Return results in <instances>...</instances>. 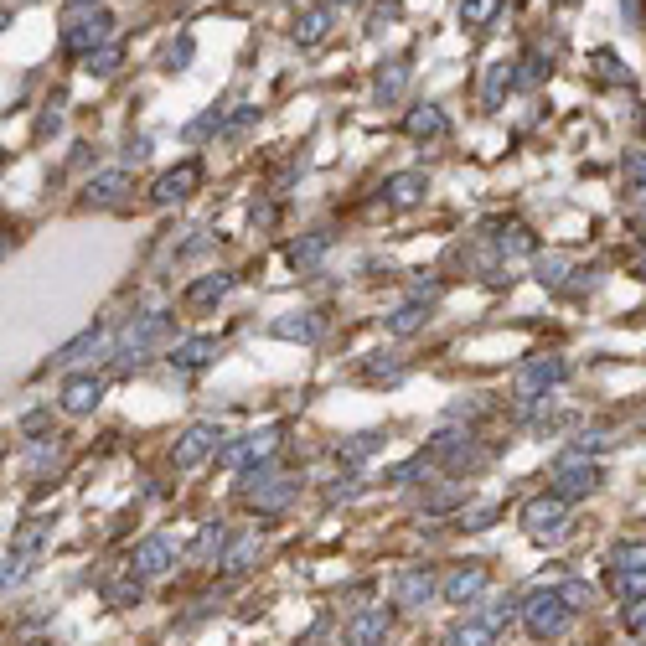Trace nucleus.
Segmentation results:
<instances>
[{
  "mask_svg": "<svg viewBox=\"0 0 646 646\" xmlns=\"http://www.w3.org/2000/svg\"><path fill=\"white\" fill-rule=\"evenodd\" d=\"M626 626L631 631H646V600H631L626 605Z\"/></svg>",
  "mask_w": 646,
  "mask_h": 646,
  "instance_id": "obj_51",
  "label": "nucleus"
},
{
  "mask_svg": "<svg viewBox=\"0 0 646 646\" xmlns=\"http://www.w3.org/2000/svg\"><path fill=\"white\" fill-rule=\"evenodd\" d=\"M125 192H130V171L125 166L99 171L94 181H88V192H83V207H114V202H125Z\"/></svg>",
  "mask_w": 646,
  "mask_h": 646,
  "instance_id": "obj_12",
  "label": "nucleus"
},
{
  "mask_svg": "<svg viewBox=\"0 0 646 646\" xmlns=\"http://www.w3.org/2000/svg\"><path fill=\"white\" fill-rule=\"evenodd\" d=\"M610 564H615V574H646V538H626V543H615Z\"/></svg>",
  "mask_w": 646,
  "mask_h": 646,
  "instance_id": "obj_25",
  "label": "nucleus"
},
{
  "mask_svg": "<svg viewBox=\"0 0 646 646\" xmlns=\"http://www.w3.org/2000/svg\"><path fill=\"white\" fill-rule=\"evenodd\" d=\"M424 321H429V305L409 300V305H398V311L388 316V331H393V336H414V331H419Z\"/></svg>",
  "mask_w": 646,
  "mask_h": 646,
  "instance_id": "obj_26",
  "label": "nucleus"
},
{
  "mask_svg": "<svg viewBox=\"0 0 646 646\" xmlns=\"http://www.w3.org/2000/svg\"><path fill=\"white\" fill-rule=\"evenodd\" d=\"M512 615H517V600H486V610L476 615V621H481L486 631H502V626L512 621Z\"/></svg>",
  "mask_w": 646,
  "mask_h": 646,
  "instance_id": "obj_32",
  "label": "nucleus"
},
{
  "mask_svg": "<svg viewBox=\"0 0 646 646\" xmlns=\"http://www.w3.org/2000/svg\"><path fill=\"white\" fill-rule=\"evenodd\" d=\"M254 559H259V533H243V538L223 553V569H228V574H243Z\"/></svg>",
  "mask_w": 646,
  "mask_h": 646,
  "instance_id": "obj_29",
  "label": "nucleus"
},
{
  "mask_svg": "<svg viewBox=\"0 0 646 646\" xmlns=\"http://www.w3.org/2000/svg\"><path fill=\"white\" fill-rule=\"evenodd\" d=\"M326 249H331V233H311V238H295V243H290V264H295V269H316Z\"/></svg>",
  "mask_w": 646,
  "mask_h": 646,
  "instance_id": "obj_24",
  "label": "nucleus"
},
{
  "mask_svg": "<svg viewBox=\"0 0 646 646\" xmlns=\"http://www.w3.org/2000/svg\"><path fill=\"white\" fill-rule=\"evenodd\" d=\"M424 192H429L424 171H398V176H388V187H383L388 207H414V202H419Z\"/></svg>",
  "mask_w": 646,
  "mask_h": 646,
  "instance_id": "obj_19",
  "label": "nucleus"
},
{
  "mask_svg": "<svg viewBox=\"0 0 646 646\" xmlns=\"http://www.w3.org/2000/svg\"><path fill=\"white\" fill-rule=\"evenodd\" d=\"M212 130H223V109H212V114H202V119H197V125H192L187 135H192V140H202V135H212Z\"/></svg>",
  "mask_w": 646,
  "mask_h": 646,
  "instance_id": "obj_49",
  "label": "nucleus"
},
{
  "mask_svg": "<svg viewBox=\"0 0 646 646\" xmlns=\"http://www.w3.org/2000/svg\"><path fill=\"white\" fill-rule=\"evenodd\" d=\"M57 398H63V409H68V414H88V409H99L104 383H99V378H88V373H78V378H68V383H63V393H57Z\"/></svg>",
  "mask_w": 646,
  "mask_h": 646,
  "instance_id": "obj_17",
  "label": "nucleus"
},
{
  "mask_svg": "<svg viewBox=\"0 0 646 646\" xmlns=\"http://www.w3.org/2000/svg\"><path fill=\"white\" fill-rule=\"evenodd\" d=\"M212 357H218V342H212V336H192V342L171 347V367H202Z\"/></svg>",
  "mask_w": 646,
  "mask_h": 646,
  "instance_id": "obj_23",
  "label": "nucleus"
},
{
  "mask_svg": "<svg viewBox=\"0 0 646 646\" xmlns=\"http://www.w3.org/2000/svg\"><path fill=\"white\" fill-rule=\"evenodd\" d=\"M543 73H548V68H543V47H533V52L517 63V83H538Z\"/></svg>",
  "mask_w": 646,
  "mask_h": 646,
  "instance_id": "obj_40",
  "label": "nucleus"
},
{
  "mask_svg": "<svg viewBox=\"0 0 646 646\" xmlns=\"http://www.w3.org/2000/svg\"><path fill=\"white\" fill-rule=\"evenodd\" d=\"M218 548H223V528H218V522H207V528L197 533V543H192V559H212Z\"/></svg>",
  "mask_w": 646,
  "mask_h": 646,
  "instance_id": "obj_37",
  "label": "nucleus"
},
{
  "mask_svg": "<svg viewBox=\"0 0 646 646\" xmlns=\"http://www.w3.org/2000/svg\"><path fill=\"white\" fill-rule=\"evenodd\" d=\"M218 440H223V429L218 424H192L187 435L176 440V450H171V460H176V471H192V466H202V460L218 450Z\"/></svg>",
  "mask_w": 646,
  "mask_h": 646,
  "instance_id": "obj_8",
  "label": "nucleus"
},
{
  "mask_svg": "<svg viewBox=\"0 0 646 646\" xmlns=\"http://www.w3.org/2000/svg\"><path fill=\"white\" fill-rule=\"evenodd\" d=\"M553 383H564V357H533V362L517 373L512 398H517L522 409H533V404H538V398H543Z\"/></svg>",
  "mask_w": 646,
  "mask_h": 646,
  "instance_id": "obj_5",
  "label": "nucleus"
},
{
  "mask_svg": "<svg viewBox=\"0 0 646 646\" xmlns=\"http://www.w3.org/2000/svg\"><path fill=\"white\" fill-rule=\"evenodd\" d=\"M192 52H197V42H192V37H181V42L166 52V63H171V68H187V63H192Z\"/></svg>",
  "mask_w": 646,
  "mask_h": 646,
  "instance_id": "obj_46",
  "label": "nucleus"
},
{
  "mask_svg": "<svg viewBox=\"0 0 646 646\" xmlns=\"http://www.w3.org/2000/svg\"><path fill=\"white\" fill-rule=\"evenodd\" d=\"M57 455H63V445H37L32 455H26V471H47V466H57Z\"/></svg>",
  "mask_w": 646,
  "mask_h": 646,
  "instance_id": "obj_41",
  "label": "nucleus"
},
{
  "mask_svg": "<svg viewBox=\"0 0 646 646\" xmlns=\"http://www.w3.org/2000/svg\"><path fill=\"white\" fill-rule=\"evenodd\" d=\"M331 6H357V0H331Z\"/></svg>",
  "mask_w": 646,
  "mask_h": 646,
  "instance_id": "obj_56",
  "label": "nucleus"
},
{
  "mask_svg": "<svg viewBox=\"0 0 646 646\" xmlns=\"http://www.w3.org/2000/svg\"><path fill=\"white\" fill-rule=\"evenodd\" d=\"M21 429H26V435H37V429H47V409H37V414H26V419H21Z\"/></svg>",
  "mask_w": 646,
  "mask_h": 646,
  "instance_id": "obj_53",
  "label": "nucleus"
},
{
  "mask_svg": "<svg viewBox=\"0 0 646 646\" xmlns=\"http://www.w3.org/2000/svg\"><path fill=\"white\" fill-rule=\"evenodd\" d=\"M553 590L564 595V605H569V610H584V605H595V590H590V584H584V579H564V584H553Z\"/></svg>",
  "mask_w": 646,
  "mask_h": 646,
  "instance_id": "obj_34",
  "label": "nucleus"
},
{
  "mask_svg": "<svg viewBox=\"0 0 646 646\" xmlns=\"http://www.w3.org/2000/svg\"><path fill=\"white\" fill-rule=\"evenodd\" d=\"M104 595H109L114 605H130V600H140V574H135V579H114V584H104Z\"/></svg>",
  "mask_w": 646,
  "mask_h": 646,
  "instance_id": "obj_38",
  "label": "nucleus"
},
{
  "mask_svg": "<svg viewBox=\"0 0 646 646\" xmlns=\"http://www.w3.org/2000/svg\"><path fill=\"white\" fill-rule=\"evenodd\" d=\"M641 274H646V264H641Z\"/></svg>",
  "mask_w": 646,
  "mask_h": 646,
  "instance_id": "obj_57",
  "label": "nucleus"
},
{
  "mask_svg": "<svg viewBox=\"0 0 646 646\" xmlns=\"http://www.w3.org/2000/svg\"><path fill=\"white\" fill-rule=\"evenodd\" d=\"M435 590H440V579L429 574V569H409V574H398L393 600H398V605H409V610H419V605L435 600Z\"/></svg>",
  "mask_w": 646,
  "mask_h": 646,
  "instance_id": "obj_16",
  "label": "nucleus"
},
{
  "mask_svg": "<svg viewBox=\"0 0 646 646\" xmlns=\"http://www.w3.org/2000/svg\"><path fill=\"white\" fill-rule=\"evenodd\" d=\"M621 16H626V21H636V16H641V0H621Z\"/></svg>",
  "mask_w": 646,
  "mask_h": 646,
  "instance_id": "obj_54",
  "label": "nucleus"
},
{
  "mask_svg": "<svg viewBox=\"0 0 646 646\" xmlns=\"http://www.w3.org/2000/svg\"><path fill=\"white\" fill-rule=\"evenodd\" d=\"M171 564H176V543H171V538H145V543L135 548V559H130V569L145 574V579L166 574Z\"/></svg>",
  "mask_w": 646,
  "mask_h": 646,
  "instance_id": "obj_14",
  "label": "nucleus"
},
{
  "mask_svg": "<svg viewBox=\"0 0 646 646\" xmlns=\"http://www.w3.org/2000/svg\"><path fill=\"white\" fill-rule=\"evenodd\" d=\"M398 373H404L398 362H367V378H373V383H393Z\"/></svg>",
  "mask_w": 646,
  "mask_h": 646,
  "instance_id": "obj_50",
  "label": "nucleus"
},
{
  "mask_svg": "<svg viewBox=\"0 0 646 646\" xmlns=\"http://www.w3.org/2000/svg\"><path fill=\"white\" fill-rule=\"evenodd\" d=\"M600 486V466L584 450L564 455L559 466H553V497H564V502H579V497H590V491Z\"/></svg>",
  "mask_w": 646,
  "mask_h": 646,
  "instance_id": "obj_2",
  "label": "nucleus"
},
{
  "mask_svg": "<svg viewBox=\"0 0 646 646\" xmlns=\"http://www.w3.org/2000/svg\"><path fill=\"white\" fill-rule=\"evenodd\" d=\"M564 274H569V254H543L538 259V280L543 285H564Z\"/></svg>",
  "mask_w": 646,
  "mask_h": 646,
  "instance_id": "obj_36",
  "label": "nucleus"
},
{
  "mask_svg": "<svg viewBox=\"0 0 646 646\" xmlns=\"http://www.w3.org/2000/svg\"><path fill=\"white\" fill-rule=\"evenodd\" d=\"M429 455L435 460H445L450 471H466V466H481V450H476V440L471 435H455V429H445V435H435V445H429Z\"/></svg>",
  "mask_w": 646,
  "mask_h": 646,
  "instance_id": "obj_11",
  "label": "nucleus"
},
{
  "mask_svg": "<svg viewBox=\"0 0 646 646\" xmlns=\"http://www.w3.org/2000/svg\"><path fill=\"white\" fill-rule=\"evenodd\" d=\"M109 37H114V16L109 11H78L68 26H63V52H73V57H94V52H104L109 47Z\"/></svg>",
  "mask_w": 646,
  "mask_h": 646,
  "instance_id": "obj_1",
  "label": "nucleus"
},
{
  "mask_svg": "<svg viewBox=\"0 0 646 646\" xmlns=\"http://www.w3.org/2000/svg\"><path fill=\"white\" fill-rule=\"evenodd\" d=\"M404 130L414 135V140H440L450 125H445V114L435 109V104H419V109H409V119H404Z\"/></svg>",
  "mask_w": 646,
  "mask_h": 646,
  "instance_id": "obj_21",
  "label": "nucleus"
},
{
  "mask_svg": "<svg viewBox=\"0 0 646 646\" xmlns=\"http://www.w3.org/2000/svg\"><path fill=\"white\" fill-rule=\"evenodd\" d=\"M233 290V274H207V280H197L187 290V305H212V300H223Z\"/></svg>",
  "mask_w": 646,
  "mask_h": 646,
  "instance_id": "obj_28",
  "label": "nucleus"
},
{
  "mask_svg": "<svg viewBox=\"0 0 646 646\" xmlns=\"http://www.w3.org/2000/svg\"><path fill=\"white\" fill-rule=\"evenodd\" d=\"M114 68H119V47H104V52L88 57V73H94V78H109Z\"/></svg>",
  "mask_w": 646,
  "mask_h": 646,
  "instance_id": "obj_43",
  "label": "nucleus"
},
{
  "mask_svg": "<svg viewBox=\"0 0 646 646\" xmlns=\"http://www.w3.org/2000/svg\"><path fill=\"white\" fill-rule=\"evenodd\" d=\"M254 119H259V109H254V104H243V109H238V114L228 119V125H223V130H228V135H243V130H249V125H254Z\"/></svg>",
  "mask_w": 646,
  "mask_h": 646,
  "instance_id": "obj_47",
  "label": "nucleus"
},
{
  "mask_svg": "<svg viewBox=\"0 0 646 646\" xmlns=\"http://www.w3.org/2000/svg\"><path fill=\"white\" fill-rule=\"evenodd\" d=\"M491 517H497V507H476V512H466V517H460V522H466V528H486Z\"/></svg>",
  "mask_w": 646,
  "mask_h": 646,
  "instance_id": "obj_52",
  "label": "nucleus"
},
{
  "mask_svg": "<svg viewBox=\"0 0 646 646\" xmlns=\"http://www.w3.org/2000/svg\"><path fill=\"white\" fill-rule=\"evenodd\" d=\"M274 445H280V429H254V435H243V440L223 445V466L243 471V466H254V460H269Z\"/></svg>",
  "mask_w": 646,
  "mask_h": 646,
  "instance_id": "obj_9",
  "label": "nucleus"
},
{
  "mask_svg": "<svg viewBox=\"0 0 646 646\" xmlns=\"http://www.w3.org/2000/svg\"><path fill=\"white\" fill-rule=\"evenodd\" d=\"M595 68H600V78H610V83H626V73H621V57H615L610 47H600V52H595Z\"/></svg>",
  "mask_w": 646,
  "mask_h": 646,
  "instance_id": "obj_42",
  "label": "nucleus"
},
{
  "mask_svg": "<svg viewBox=\"0 0 646 646\" xmlns=\"http://www.w3.org/2000/svg\"><path fill=\"white\" fill-rule=\"evenodd\" d=\"M440 595H445L450 605H471V600H481V595H486V569H481V564L455 569V574L440 584Z\"/></svg>",
  "mask_w": 646,
  "mask_h": 646,
  "instance_id": "obj_15",
  "label": "nucleus"
},
{
  "mask_svg": "<svg viewBox=\"0 0 646 646\" xmlns=\"http://www.w3.org/2000/svg\"><path fill=\"white\" fill-rule=\"evenodd\" d=\"M99 342H104V331H99V326H88V331H78V336H73V342H68V347H57V357H52V367H68V362H78L83 352H94Z\"/></svg>",
  "mask_w": 646,
  "mask_h": 646,
  "instance_id": "obj_27",
  "label": "nucleus"
},
{
  "mask_svg": "<svg viewBox=\"0 0 646 646\" xmlns=\"http://www.w3.org/2000/svg\"><path fill=\"white\" fill-rule=\"evenodd\" d=\"M497 249H502V254H533V238H528V228L507 223V228L497 233Z\"/></svg>",
  "mask_w": 646,
  "mask_h": 646,
  "instance_id": "obj_35",
  "label": "nucleus"
},
{
  "mask_svg": "<svg viewBox=\"0 0 646 646\" xmlns=\"http://www.w3.org/2000/svg\"><path fill=\"white\" fill-rule=\"evenodd\" d=\"M280 342H316L321 336V321H316V311H295V316H285V321H274L269 326Z\"/></svg>",
  "mask_w": 646,
  "mask_h": 646,
  "instance_id": "obj_20",
  "label": "nucleus"
},
{
  "mask_svg": "<svg viewBox=\"0 0 646 646\" xmlns=\"http://www.w3.org/2000/svg\"><path fill=\"white\" fill-rule=\"evenodd\" d=\"M564 517H569V502L564 497H533L528 507H522V528H528L533 538H559L564 533Z\"/></svg>",
  "mask_w": 646,
  "mask_h": 646,
  "instance_id": "obj_6",
  "label": "nucleus"
},
{
  "mask_svg": "<svg viewBox=\"0 0 646 646\" xmlns=\"http://www.w3.org/2000/svg\"><path fill=\"white\" fill-rule=\"evenodd\" d=\"M404 83H409V68H404V63H388V68L378 73V104H393L398 94H404Z\"/></svg>",
  "mask_w": 646,
  "mask_h": 646,
  "instance_id": "obj_30",
  "label": "nucleus"
},
{
  "mask_svg": "<svg viewBox=\"0 0 646 646\" xmlns=\"http://www.w3.org/2000/svg\"><path fill=\"white\" fill-rule=\"evenodd\" d=\"M388 626H393V615H388V605H373V610H362V615H352V621H347V631H342V641H347V646H383Z\"/></svg>",
  "mask_w": 646,
  "mask_h": 646,
  "instance_id": "obj_10",
  "label": "nucleus"
},
{
  "mask_svg": "<svg viewBox=\"0 0 646 646\" xmlns=\"http://www.w3.org/2000/svg\"><path fill=\"white\" fill-rule=\"evenodd\" d=\"M626 181H636V187L646 192V150H631L626 156Z\"/></svg>",
  "mask_w": 646,
  "mask_h": 646,
  "instance_id": "obj_45",
  "label": "nucleus"
},
{
  "mask_svg": "<svg viewBox=\"0 0 646 646\" xmlns=\"http://www.w3.org/2000/svg\"><path fill=\"white\" fill-rule=\"evenodd\" d=\"M197 187H202V161H181L176 171H166L156 187H150V202H156V207H176V202H187Z\"/></svg>",
  "mask_w": 646,
  "mask_h": 646,
  "instance_id": "obj_7",
  "label": "nucleus"
},
{
  "mask_svg": "<svg viewBox=\"0 0 646 646\" xmlns=\"http://www.w3.org/2000/svg\"><path fill=\"white\" fill-rule=\"evenodd\" d=\"M73 6H78V11H88V6H94V0H73Z\"/></svg>",
  "mask_w": 646,
  "mask_h": 646,
  "instance_id": "obj_55",
  "label": "nucleus"
},
{
  "mask_svg": "<svg viewBox=\"0 0 646 646\" xmlns=\"http://www.w3.org/2000/svg\"><path fill=\"white\" fill-rule=\"evenodd\" d=\"M378 450V435H352L342 450H336V455H342V460H367V455H373Z\"/></svg>",
  "mask_w": 646,
  "mask_h": 646,
  "instance_id": "obj_39",
  "label": "nucleus"
},
{
  "mask_svg": "<svg viewBox=\"0 0 646 646\" xmlns=\"http://www.w3.org/2000/svg\"><path fill=\"white\" fill-rule=\"evenodd\" d=\"M497 11H502V0H460V21L466 26H486Z\"/></svg>",
  "mask_w": 646,
  "mask_h": 646,
  "instance_id": "obj_33",
  "label": "nucleus"
},
{
  "mask_svg": "<svg viewBox=\"0 0 646 646\" xmlns=\"http://www.w3.org/2000/svg\"><path fill=\"white\" fill-rule=\"evenodd\" d=\"M615 584H621L626 600H646V574H615Z\"/></svg>",
  "mask_w": 646,
  "mask_h": 646,
  "instance_id": "obj_44",
  "label": "nucleus"
},
{
  "mask_svg": "<svg viewBox=\"0 0 646 646\" xmlns=\"http://www.w3.org/2000/svg\"><path fill=\"white\" fill-rule=\"evenodd\" d=\"M517 83V63H507V57H497V63H486V78H481V104L497 109L502 94Z\"/></svg>",
  "mask_w": 646,
  "mask_h": 646,
  "instance_id": "obj_18",
  "label": "nucleus"
},
{
  "mask_svg": "<svg viewBox=\"0 0 646 646\" xmlns=\"http://www.w3.org/2000/svg\"><path fill=\"white\" fill-rule=\"evenodd\" d=\"M171 336V316H140V321H130L125 326V336H119V342H125V352H150L156 342H166Z\"/></svg>",
  "mask_w": 646,
  "mask_h": 646,
  "instance_id": "obj_13",
  "label": "nucleus"
},
{
  "mask_svg": "<svg viewBox=\"0 0 646 646\" xmlns=\"http://www.w3.org/2000/svg\"><path fill=\"white\" fill-rule=\"evenodd\" d=\"M326 32H331V6L305 11V16L295 21V47H316V42H326Z\"/></svg>",
  "mask_w": 646,
  "mask_h": 646,
  "instance_id": "obj_22",
  "label": "nucleus"
},
{
  "mask_svg": "<svg viewBox=\"0 0 646 646\" xmlns=\"http://www.w3.org/2000/svg\"><path fill=\"white\" fill-rule=\"evenodd\" d=\"M445 646H491V631L481 621H466V626H450L445 631Z\"/></svg>",
  "mask_w": 646,
  "mask_h": 646,
  "instance_id": "obj_31",
  "label": "nucleus"
},
{
  "mask_svg": "<svg viewBox=\"0 0 646 646\" xmlns=\"http://www.w3.org/2000/svg\"><path fill=\"white\" fill-rule=\"evenodd\" d=\"M295 486L300 481L280 476L274 466H254L249 471V491H243V497H249V507H259V512H285L295 502Z\"/></svg>",
  "mask_w": 646,
  "mask_h": 646,
  "instance_id": "obj_4",
  "label": "nucleus"
},
{
  "mask_svg": "<svg viewBox=\"0 0 646 646\" xmlns=\"http://www.w3.org/2000/svg\"><path fill=\"white\" fill-rule=\"evenodd\" d=\"M522 621H528L533 636H564L569 621H574V610L564 605L559 590H538V595H528V605H522Z\"/></svg>",
  "mask_w": 646,
  "mask_h": 646,
  "instance_id": "obj_3",
  "label": "nucleus"
},
{
  "mask_svg": "<svg viewBox=\"0 0 646 646\" xmlns=\"http://www.w3.org/2000/svg\"><path fill=\"white\" fill-rule=\"evenodd\" d=\"M26 579V553L16 548V553H6V590H11V584H21Z\"/></svg>",
  "mask_w": 646,
  "mask_h": 646,
  "instance_id": "obj_48",
  "label": "nucleus"
}]
</instances>
